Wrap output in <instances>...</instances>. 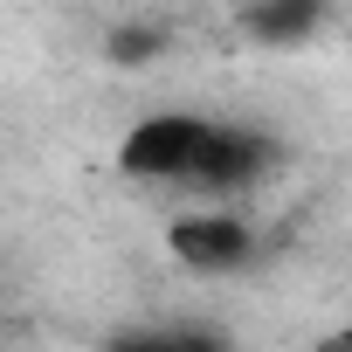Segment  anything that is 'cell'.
<instances>
[{
	"instance_id": "obj_3",
	"label": "cell",
	"mask_w": 352,
	"mask_h": 352,
	"mask_svg": "<svg viewBox=\"0 0 352 352\" xmlns=\"http://www.w3.org/2000/svg\"><path fill=\"white\" fill-rule=\"evenodd\" d=\"M256 228L228 208H187V214H173L166 221V256L194 270V276H235L256 263Z\"/></svg>"
},
{
	"instance_id": "obj_4",
	"label": "cell",
	"mask_w": 352,
	"mask_h": 352,
	"mask_svg": "<svg viewBox=\"0 0 352 352\" xmlns=\"http://www.w3.org/2000/svg\"><path fill=\"white\" fill-rule=\"evenodd\" d=\"M97 352H235V338L214 324H194V318H138V324L104 331Z\"/></svg>"
},
{
	"instance_id": "obj_1",
	"label": "cell",
	"mask_w": 352,
	"mask_h": 352,
	"mask_svg": "<svg viewBox=\"0 0 352 352\" xmlns=\"http://www.w3.org/2000/svg\"><path fill=\"white\" fill-rule=\"evenodd\" d=\"M208 131H214L208 111H145L118 138V173L131 187H187Z\"/></svg>"
},
{
	"instance_id": "obj_5",
	"label": "cell",
	"mask_w": 352,
	"mask_h": 352,
	"mask_svg": "<svg viewBox=\"0 0 352 352\" xmlns=\"http://www.w3.org/2000/svg\"><path fill=\"white\" fill-rule=\"evenodd\" d=\"M324 28V0H249L242 8V35L256 49H304Z\"/></svg>"
},
{
	"instance_id": "obj_2",
	"label": "cell",
	"mask_w": 352,
	"mask_h": 352,
	"mask_svg": "<svg viewBox=\"0 0 352 352\" xmlns=\"http://www.w3.org/2000/svg\"><path fill=\"white\" fill-rule=\"evenodd\" d=\"M276 166H283V138H276L270 124L214 118V131H208V145H201V159H194V180H187V187L208 194V201H228V194L263 187Z\"/></svg>"
},
{
	"instance_id": "obj_6",
	"label": "cell",
	"mask_w": 352,
	"mask_h": 352,
	"mask_svg": "<svg viewBox=\"0 0 352 352\" xmlns=\"http://www.w3.org/2000/svg\"><path fill=\"white\" fill-rule=\"evenodd\" d=\"M166 49H173V35H166L159 21H118V28L104 35V63H111V69H152Z\"/></svg>"
}]
</instances>
